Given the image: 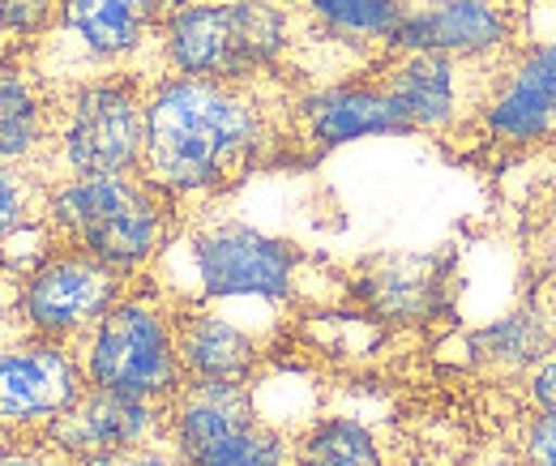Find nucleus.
Wrapping results in <instances>:
<instances>
[{
    "label": "nucleus",
    "mask_w": 556,
    "mask_h": 466,
    "mask_svg": "<svg viewBox=\"0 0 556 466\" xmlns=\"http://www.w3.org/2000/svg\"><path fill=\"white\" fill-rule=\"evenodd\" d=\"M266 146V116L240 81L163 77L146 95L141 176L167 193H202L236 180Z\"/></svg>",
    "instance_id": "1"
},
{
    "label": "nucleus",
    "mask_w": 556,
    "mask_h": 466,
    "mask_svg": "<svg viewBox=\"0 0 556 466\" xmlns=\"http://www.w3.org/2000/svg\"><path fill=\"white\" fill-rule=\"evenodd\" d=\"M172 437L185 466H287L291 458L244 381H189L172 406Z\"/></svg>",
    "instance_id": "4"
},
{
    "label": "nucleus",
    "mask_w": 556,
    "mask_h": 466,
    "mask_svg": "<svg viewBox=\"0 0 556 466\" xmlns=\"http://www.w3.org/2000/svg\"><path fill=\"white\" fill-rule=\"evenodd\" d=\"M167 0H61V26L90 61H125L141 48Z\"/></svg>",
    "instance_id": "13"
},
{
    "label": "nucleus",
    "mask_w": 556,
    "mask_h": 466,
    "mask_svg": "<svg viewBox=\"0 0 556 466\" xmlns=\"http://www.w3.org/2000/svg\"><path fill=\"white\" fill-rule=\"evenodd\" d=\"M125 274L108 262H99L86 249H56L26 274L22 287V313L26 326L39 338H73L90 333L103 313L121 300Z\"/></svg>",
    "instance_id": "7"
},
{
    "label": "nucleus",
    "mask_w": 556,
    "mask_h": 466,
    "mask_svg": "<svg viewBox=\"0 0 556 466\" xmlns=\"http://www.w3.org/2000/svg\"><path fill=\"white\" fill-rule=\"evenodd\" d=\"M488 134L514 146L556 134V39L531 43L484 103Z\"/></svg>",
    "instance_id": "12"
},
{
    "label": "nucleus",
    "mask_w": 556,
    "mask_h": 466,
    "mask_svg": "<svg viewBox=\"0 0 556 466\" xmlns=\"http://www.w3.org/2000/svg\"><path fill=\"white\" fill-rule=\"evenodd\" d=\"M189 262L198 274V287L218 300H236V295L282 300L291 295L295 282V253L249 223H218L198 231L189 240Z\"/></svg>",
    "instance_id": "8"
},
{
    "label": "nucleus",
    "mask_w": 556,
    "mask_h": 466,
    "mask_svg": "<svg viewBox=\"0 0 556 466\" xmlns=\"http://www.w3.org/2000/svg\"><path fill=\"white\" fill-rule=\"evenodd\" d=\"M295 466H381V450L364 424L326 419L300 441Z\"/></svg>",
    "instance_id": "20"
},
{
    "label": "nucleus",
    "mask_w": 556,
    "mask_h": 466,
    "mask_svg": "<svg viewBox=\"0 0 556 466\" xmlns=\"http://www.w3.org/2000/svg\"><path fill=\"white\" fill-rule=\"evenodd\" d=\"M176 355L193 381H249L257 368V342L214 313L176 322Z\"/></svg>",
    "instance_id": "16"
},
{
    "label": "nucleus",
    "mask_w": 556,
    "mask_h": 466,
    "mask_svg": "<svg viewBox=\"0 0 556 466\" xmlns=\"http://www.w3.org/2000/svg\"><path fill=\"white\" fill-rule=\"evenodd\" d=\"M163 432V411L150 399H129L116 390H81L65 415L48 424V437L56 450L73 458L90 454H112V450H134V445H154Z\"/></svg>",
    "instance_id": "10"
},
{
    "label": "nucleus",
    "mask_w": 556,
    "mask_h": 466,
    "mask_svg": "<svg viewBox=\"0 0 556 466\" xmlns=\"http://www.w3.org/2000/svg\"><path fill=\"white\" fill-rule=\"evenodd\" d=\"M368 300L386 317L419 322L441 304V274L424 257H394L377 274H368Z\"/></svg>",
    "instance_id": "17"
},
{
    "label": "nucleus",
    "mask_w": 556,
    "mask_h": 466,
    "mask_svg": "<svg viewBox=\"0 0 556 466\" xmlns=\"http://www.w3.org/2000/svg\"><path fill=\"white\" fill-rule=\"evenodd\" d=\"M531 399H535L540 411H556V351H548L531 368Z\"/></svg>",
    "instance_id": "26"
},
{
    "label": "nucleus",
    "mask_w": 556,
    "mask_h": 466,
    "mask_svg": "<svg viewBox=\"0 0 556 466\" xmlns=\"http://www.w3.org/2000/svg\"><path fill=\"white\" fill-rule=\"evenodd\" d=\"M48 17V0H0V26L9 30H39Z\"/></svg>",
    "instance_id": "25"
},
{
    "label": "nucleus",
    "mask_w": 556,
    "mask_h": 466,
    "mask_svg": "<svg viewBox=\"0 0 556 466\" xmlns=\"http://www.w3.org/2000/svg\"><path fill=\"white\" fill-rule=\"evenodd\" d=\"M424 4H450V0H424Z\"/></svg>",
    "instance_id": "30"
},
{
    "label": "nucleus",
    "mask_w": 556,
    "mask_h": 466,
    "mask_svg": "<svg viewBox=\"0 0 556 466\" xmlns=\"http://www.w3.org/2000/svg\"><path fill=\"white\" fill-rule=\"evenodd\" d=\"M0 466H61V463L48 458V454H22V450H13V454H0Z\"/></svg>",
    "instance_id": "27"
},
{
    "label": "nucleus",
    "mask_w": 556,
    "mask_h": 466,
    "mask_svg": "<svg viewBox=\"0 0 556 466\" xmlns=\"http://www.w3.org/2000/svg\"><path fill=\"white\" fill-rule=\"evenodd\" d=\"M514 26L501 4L492 0H450L407 9L390 43L399 52H441L454 61H480L509 43Z\"/></svg>",
    "instance_id": "11"
},
{
    "label": "nucleus",
    "mask_w": 556,
    "mask_h": 466,
    "mask_svg": "<svg viewBox=\"0 0 556 466\" xmlns=\"http://www.w3.org/2000/svg\"><path fill=\"white\" fill-rule=\"evenodd\" d=\"M77 466H176V458L159 445H134V450H112V454H90L77 458Z\"/></svg>",
    "instance_id": "24"
},
{
    "label": "nucleus",
    "mask_w": 556,
    "mask_h": 466,
    "mask_svg": "<svg viewBox=\"0 0 556 466\" xmlns=\"http://www.w3.org/2000/svg\"><path fill=\"white\" fill-rule=\"evenodd\" d=\"M185 4H202V0H167V13L172 9H185Z\"/></svg>",
    "instance_id": "29"
},
{
    "label": "nucleus",
    "mask_w": 556,
    "mask_h": 466,
    "mask_svg": "<svg viewBox=\"0 0 556 466\" xmlns=\"http://www.w3.org/2000/svg\"><path fill=\"white\" fill-rule=\"evenodd\" d=\"M4 313H9V278L0 269V322H4Z\"/></svg>",
    "instance_id": "28"
},
{
    "label": "nucleus",
    "mask_w": 556,
    "mask_h": 466,
    "mask_svg": "<svg viewBox=\"0 0 556 466\" xmlns=\"http://www.w3.org/2000/svg\"><path fill=\"white\" fill-rule=\"evenodd\" d=\"M476 355L501 368H535L548 351H553V330L544 322V313L535 308H514L501 322H492L488 330L471 338Z\"/></svg>",
    "instance_id": "18"
},
{
    "label": "nucleus",
    "mask_w": 556,
    "mask_h": 466,
    "mask_svg": "<svg viewBox=\"0 0 556 466\" xmlns=\"http://www.w3.org/2000/svg\"><path fill=\"white\" fill-rule=\"evenodd\" d=\"M26 223V180L0 159V244Z\"/></svg>",
    "instance_id": "22"
},
{
    "label": "nucleus",
    "mask_w": 556,
    "mask_h": 466,
    "mask_svg": "<svg viewBox=\"0 0 556 466\" xmlns=\"http://www.w3.org/2000/svg\"><path fill=\"white\" fill-rule=\"evenodd\" d=\"M167 189L146 176H70L52 193V227L121 274L150 262L167 236Z\"/></svg>",
    "instance_id": "2"
},
{
    "label": "nucleus",
    "mask_w": 556,
    "mask_h": 466,
    "mask_svg": "<svg viewBox=\"0 0 556 466\" xmlns=\"http://www.w3.org/2000/svg\"><path fill=\"white\" fill-rule=\"evenodd\" d=\"M81 399V368L56 338L0 347V424H52Z\"/></svg>",
    "instance_id": "9"
},
{
    "label": "nucleus",
    "mask_w": 556,
    "mask_h": 466,
    "mask_svg": "<svg viewBox=\"0 0 556 466\" xmlns=\"http://www.w3.org/2000/svg\"><path fill=\"white\" fill-rule=\"evenodd\" d=\"M176 326L150 300H116L86 342V381L129 399H176L180 394Z\"/></svg>",
    "instance_id": "5"
},
{
    "label": "nucleus",
    "mask_w": 556,
    "mask_h": 466,
    "mask_svg": "<svg viewBox=\"0 0 556 466\" xmlns=\"http://www.w3.org/2000/svg\"><path fill=\"white\" fill-rule=\"evenodd\" d=\"M61 159L70 176H134L146 159V99L134 81H86L65 108Z\"/></svg>",
    "instance_id": "6"
},
{
    "label": "nucleus",
    "mask_w": 556,
    "mask_h": 466,
    "mask_svg": "<svg viewBox=\"0 0 556 466\" xmlns=\"http://www.w3.org/2000/svg\"><path fill=\"white\" fill-rule=\"evenodd\" d=\"M522 466H556V411L535 415L522 437Z\"/></svg>",
    "instance_id": "23"
},
{
    "label": "nucleus",
    "mask_w": 556,
    "mask_h": 466,
    "mask_svg": "<svg viewBox=\"0 0 556 466\" xmlns=\"http://www.w3.org/2000/svg\"><path fill=\"white\" fill-rule=\"evenodd\" d=\"M43 129L48 116L35 86L22 73H0V159L4 163L30 159L43 141Z\"/></svg>",
    "instance_id": "19"
},
{
    "label": "nucleus",
    "mask_w": 556,
    "mask_h": 466,
    "mask_svg": "<svg viewBox=\"0 0 556 466\" xmlns=\"http://www.w3.org/2000/svg\"><path fill=\"white\" fill-rule=\"evenodd\" d=\"M308 134L321 146H343L359 137H386V134H412L407 116L390 99L386 86H334L317 99L304 103Z\"/></svg>",
    "instance_id": "15"
},
{
    "label": "nucleus",
    "mask_w": 556,
    "mask_h": 466,
    "mask_svg": "<svg viewBox=\"0 0 556 466\" xmlns=\"http://www.w3.org/2000/svg\"><path fill=\"white\" fill-rule=\"evenodd\" d=\"M287 48V13L275 0H202L163 17V56L180 77L244 81Z\"/></svg>",
    "instance_id": "3"
},
{
    "label": "nucleus",
    "mask_w": 556,
    "mask_h": 466,
    "mask_svg": "<svg viewBox=\"0 0 556 466\" xmlns=\"http://www.w3.org/2000/svg\"><path fill=\"white\" fill-rule=\"evenodd\" d=\"M326 26L355 35V39H390L403 22V4L399 0H304Z\"/></svg>",
    "instance_id": "21"
},
{
    "label": "nucleus",
    "mask_w": 556,
    "mask_h": 466,
    "mask_svg": "<svg viewBox=\"0 0 556 466\" xmlns=\"http://www.w3.org/2000/svg\"><path fill=\"white\" fill-rule=\"evenodd\" d=\"M381 86L412 129H445L463 112V68L441 52H403Z\"/></svg>",
    "instance_id": "14"
}]
</instances>
